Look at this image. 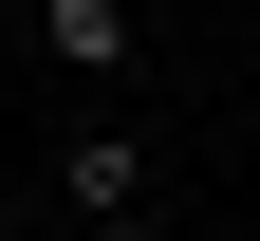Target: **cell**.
<instances>
[{
    "instance_id": "obj_3",
    "label": "cell",
    "mask_w": 260,
    "mask_h": 241,
    "mask_svg": "<svg viewBox=\"0 0 260 241\" xmlns=\"http://www.w3.org/2000/svg\"><path fill=\"white\" fill-rule=\"evenodd\" d=\"M75 241H149V204H112V223H75Z\"/></svg>"
},
{
    "instance_id": "obj_1",
    "label": "cell",
    "mask_w": 260,
    "mask_h": 241,
    "mask_svg": "<svg viewBox=\"0 0 260 241\" xmlns=\"http://www.w3.org/2000/svg\"><path fill=\"white\" fill-rule=\"evenodd\" d=\"M56 204H75V223H112V204H149V130H130V112H93L75 149H56Z\"/></svg>"
},
{
    "instance_id": "obj_2",
    "label": "cell",
    "mask_w": 260,
    "mask_h": 241,
    "mask_svg": "<svg viewBox=\"0 0 260 241\" xmlns=\"http://www.w3.org/2000/svg\"><path fill=\"white\" fill-rule=\"evenodd\" d=\"M38 56H56L75 93H112V75H130V0H38Z\"/></svg>"
}]
</instances>
